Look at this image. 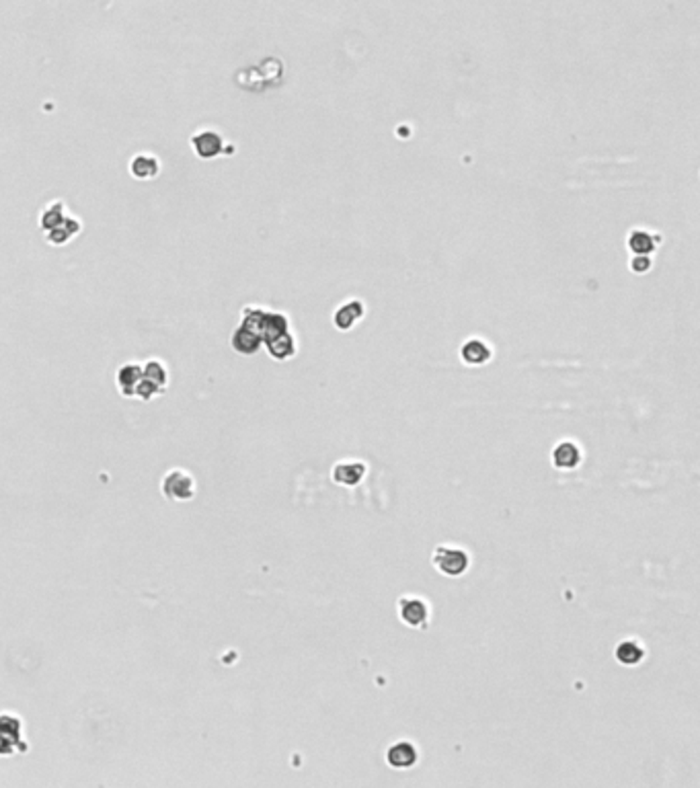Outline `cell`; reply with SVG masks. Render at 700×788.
I'll return each mask as SVG.
<instances>
[{"label": "cell", "instance_id": "cell-1", "mask_svg": "<svg viewBox=\"0 0 700 788\" xmlns=\"http://www.w3.org/2000/svg\"><path fill=\"white\" fill-rule=\"evenodd\" d=\"M434 567L443 573L446 577H460L464 571L469 569L471 565V557L460 550V548H452V546H438L434 550V559H432Z\"/></svg>", "mask_w": 700, "mask_h": 788}, {"label": "cell", "instance_id": "cell-2", "mask_svg": "<svg viewBox=\"0 0 700 788\" xmlns=\"http://www.w3.org/2000/svg\"><path fill=\"white\" fill-rule=\"evenodd\" d=\"M163 491L167 497L177 499V501H187L195 495V482L193 477L183 470V468H173L171 473L165 475V481H163Z\"/></svg>", "mask_w": 700, "mask_h": 788}, {"label": "cell", "instance_id": "cell-3", "mask_svg": "<svg viewBox=\"0 0 700 788\" xmlns=\"http://www.w3.org/2000/svg\"><path fill=\"white\" fill-rule=\"evenodd\" d=\"M21 741V721L2 714L0 716V755H10Z\"/></svg>", "mask_w": 700, "mask_h": 788}, {"label": "cell", "instance_id": "cell-4", "mask_svg": "<svg viewBox=\"0 0 700 788\" xmlns=\"http://www.w3.org/2000/svg\"><path fill=\"white\" fill-rule=\"evenodd\" d=\"M191 144H193L195 154L202 156V158H214V156H218L220 152H222V148H224L222 136L214 130L197 131L191 138Z\"/></svg>", "mask_w": 700, "mask_h": 788}, {"label": "cell", "instance_id": "cell-5", "mask_svg": "<svg viewBox=\"0 0 700 788\" xmlns=\"http://www.w3.org/2000/svg\"><path fill=\"white\" fill-rule=\"evenodd\" d=\"M398 614H400V620L413 628L417 626H423L425 620H428V606L425 602L417 600V598H402L398 602Z\"/></svg>", "mask_w": 700, "mask_h": 788}, {"label": "cell", "instance_id": "cell-6", "mask_svg": "<svg viewBox=\"0 0 700 788\" xmlns=\"http://www.w3.org/2000/svg\"><path fill=\"white\" fill-rule=\"evenodd\" d=\"M130 173L138 181H150L161 173V163L154 154L140 152L130 161Z\"/></svg>", "mask_w": 700, "mask_h": 788}, {"label": "cell", "instance_id": "cell-7", "mask_svg": "<svg viewBox=\"0 0 700 788\" xmlns=\"http://www.w3.org/2000/svg\"><path fill=\"white\" fill-rule=\"evenodd\" d=\"M261 337L245 327H238L232 335V347L243 353V355H253L255 351L261 347Z\"/></svg>", "mask_w": 700, "mask_h": 788}, {"label": "cell", "instance_id": "cell-8", "mask_svg": "<svg viewBox=\"0 0 700 788\" xmlns=\"http://www.w3.org/2000/svg\"><path fill=\"white\" fill-rule=\"evenodd\" d=\"M386 760L394 768H409V766H413L417 762V751H415V747L411 744L400 741V744H394L389 749Z\"/></svg>", "mask_w": 700, "mask_h": 788}, {"label": "cell", "instance_id": "cell-9", "mask_svg": "<svg viewBox=\"0 0 700 788\" xmlns=\"http://www.w3.org/2000/svg\"><path fill=\"white\" fill-rule=\"evenodd\" d=\"M579 450L573 441H563L553 452V462L559 468H575L579 464Z\"/></svg>", "mask_w": 700, "mask_h": 788}, {"label": "cell", "instance_id": "cell-10", "mask_svg": "<svg viewBox=\"0 0 700 788\" xmlns=\"http://www.w3.org/2000/svg\"><path fill=\"white\" fill-rule=\"evenodd\" d=\"M140 380H142V368L138 363H126L117 374V384L126 396H133Z\"/></svg>", "mask_w": 700, "mask_h": 788}, {"label": "cell", "instance_id": "cell-11", "mask_svg": "<svg viewBox=\"0 0 700 788\" xmlns=\"http://www.w3.org/2000/svg\"><path fill=\"white\" fill-rule=\"evenodd\" d=\"M364 473H366V466L361 462H343V464L335 466L333 479L337 482H343V484H355L364 477Z\"/></svg>", "mask_w": 700, "mask_h": 788}, {"label": "cell", "instance_id": "cell-12", "mask_svg": "<svg viewBox=\"0 0 700 788\" xmlns=\"http://www.w3.org/2000/svg\"><path fill=\"white\" fill-rule=\"evenodd\" d=\"M364 314V306H361V302H357V300H351V302H348V304H343V306L337 310V314H335V325L339 327V329H343V331H348L351 325L359 318Z\"/></svg>", "mask_w": 700, "mask_h": 788}, {"label": "cell", "instance_id": "cell-13", "mask_svg": "<svg viewBox=\"0 0 700 788\" xmlns=\"http://www.w3.org/2000/svg\"><path fill=\"white\" fill-rule=\"evenodd\" d=\"M489 355H491L489 347H487L482 341H479V339H471V341H466L464 347H462V359H464L466 363H475V366H479V363H485V361L489 359Z\"/></svg>", "mask_w": 700, "mask_h": 788}, {"label": "cell", "instance_id": "cell-14", "mask_svg": "<svg viewBox=\"0 0 700 788\" xmlns=\"http://www.w3.org/2000/svg\"><path fill=\"white\" fill-rule=\"evenodd\" d=\"M616 659L624 665H635L643 659V649L635 641H624L616 647Z\"/></svg>", "mask_w": 700, "mask_h": 788}, {"label": "cell", "instance_id": "cell-15", "mask_svg": "<svg viewBox=\"0 0 700 788\" xmlns=\"http://www.w3.org/2000/svg\"><path fill=\"white\" fill-rule=\"evenodd\" d=\"M628 247H630V251L637 253V255H647L649 251H653L656 240H653V236H651L649 232H645V230H635V232L630 234V238H628Z\"/></svg>", "mask_w": 700, "mask_h": 788}, {"label": "cell", "instance_id": "cell-16", "mask_svg": "<svg viewBox=\"0 0 700 788\" xmlns=\"http://www.w3.org/2000/svg\"><path fill=\"white\" fill-rule=\"evenodd\" d=\"M144 378H146L150 384H154L158 391H163V388L167 386V370H165V366H163L158 359H152V361L146 363V368H144Z\"/></svg>", "mask_w": 700, "mask_h": 788}, {"label": "cell", "instance_id": "cell-17", "mask_svg": "<svg viewBox=\"0 0 700 788\" xmlns=\"http://www.w3.org/2000/svg\"><path fill=\"white\" fill-rule=\"evenodd\" d=\"M267 350H269V353H271L273 357H277V359H286V357L294 355V339H292L290 333H286V335H282V337L269 341V343H267Z\"/></svg>", "mask_w": 700, "mask_h": 788}, {"label": "cell", "instance_id": "cell-18", "mask_svg": "<svg viewBox=\"0 0 700 788\" xmlns=\"http://www.w3.org/2000/svg\"><path fill=\"white\" fill-rule=\"evenodd\" d=\"M64 220H66V216H64V204H62V202H56V204L47 206L44 210V214H42V226H44L45 230H54V228L60 226Z\"/></svg>", "mask_w": 700, "mask_h": 788}, {"label": "cell", "instance_id": "cell-19", "mask_svg": "<svg viewBox=\"0 0 700 788\" xmlns=\"http://www.w3.org/2000/svg\"><path fill=\"white\" fill-rule=\"evenodd\" d=\"M635 271H647L649 267H651V259L647 257V255H637L635 259H633V265H630Z\"/></svg>", "mask_w": 700, "mask_h": 788}]
</instances>
